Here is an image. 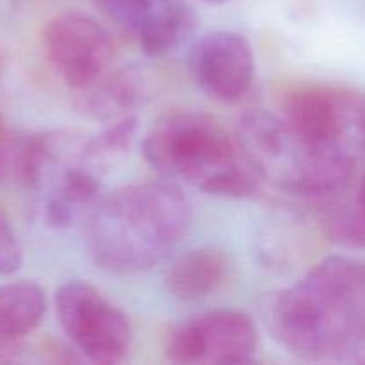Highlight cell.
Wrapping results in <instances>:
<instances>
[{"mask_svg": "<svg viewBox=\"0 0 365 365\" xmlns=\"http://www.w3.org/2000/svg\"><path fill=\"white\" fill-rule=\"evenodd\" d=\"M262 314L274 341L298 359L356 364L365 349V262L328 257L267 296Z\"/></svg>", "mask_w": 365, "mask_h": 365, "instance_id": "1", "label": "cell"}, {"mask_svg": "<svg viewBox=\"0 0 365 365\" xmlns=\"http://www.w3.org/2000/svg\"><path fill=\"white\" fill-rule=\"evenodd\" d=\"M191 203L171 182H139L100 196L84 220L96 266L134 274L164 262L191 227Z\"/></svg>", "mask_w": 365, "mask_h": 365, "instance_id": "2", "label": "cell"}, {"mask_svg": "<svg viewBox=\"0 0 365 365\" xmlns=\"http://www.w3.org/2000/svg\"><path fill=\"white\" fill-rule=\"evenodd\" d=\"M150 166L220 198L246 200L260 191V177L241 155L237 141L210 114L171 110L153 121L143 141Z\"/></svg>", "mask_w": 365, "mask_h": 365, "instance_id": "3", "label": "cell"}, {"mask_svg": "<svg viewBox=\"0 0 365 365\" xmlns=\"http://www.w3.org/2000/svg\"><path fill=\"white\" fill-rule=\"evenodd\" d=\"M241 155L260 180L302 196H327L344 191L355 164L314 145L282 114L253 110L235 130Z\"/></svg>", "mask_w": 365, "mask_h": 365, "instance_id": "4", "label": "cell"}, {"mask_svg": "<svg viewBox=\"0 0 365 365\" xmlns=\"http://www.w3.org/2000/svg\"><path fill=\"white\" fill-rule=\"evenodd\" d=\"M282 116L314 145L356 166L365 160V93L309 86L287 96Z\"/></svg>", "mask_w": 365, "mask_h": 365, "instance_id": "5", "label": "cell"}, {"mask_svg": "<svg viewBox=\"0 0 365 365\" xmlns=\"http://www.w3.org/2000/svg\"><path fill=\"white\" fill-rule=\"evenodd\" d=\"M56 312L75 348L95 364L123 362L132 342L127 316L86 282H68L56 294Z\"/></svg>", "mask_w": 365, "mask_h": 365, "instance_id": "6", "label": "cell"}, {"mask_svg": "<svg viewBox=\"0 0 365 365\" xmlns=\"http://www.w3.org/2000/svg\"><path fill=\"white\" fill-rule=\"evenodd\" d=\"M259 331L241 310H214L175 327L166 356L180 365H241L255 362Z\"/></svg>", "mask_w": 365, "mask_h": 365, "instance_id": "7", "label": "cell"}, {"mask_svg": "<svg viewBox=\"0 0 365 365\" xmlns=\"http://www.w3.org/2000/svg\"><path fill=\"white\" fill-rule=\"evenodd\" d=\"M43 50L56 73L71 91H77L110 70L114 46L102 24L89 14L71 11L46 24Z\"/></svg>", "mask_w": 365, "mask_h": 365, "instance_id": "8", "label": "cell"}, {"mask_svg": "<svg viewBox=\"0 0 365 365\" xmlns=\"http://www.w3.org/2000/svg\"><path fill=\"white\" fill-rule=\"evenodd\" d=\"M192 78L203 93L223 103L239 102L255 77V56L245 36L216 31L202 36L189 56Z\"/></svg>", "mask_w": 365, "mask_h": 365, "instance_id": "9", "label": "cell"}, {"mask_svg": "<svg viewBox=\"0 0 365 365\" xmlns=\"http://www.w3.org/2000/svg\"><path fill=\"white\" fill-rule=\"evenodd\" d=\"M118 27L135 36L148 56H163L192 32L196 14L187 0H93Z\"/></svg>", "mask_w": 365, "mask_h": 365, "instance_id": "10", "label": "cell"}, {"mask_svg": "<svg viewBox=\"0 0 365 365\" xmlns=\"http://www.w3.org/2000/svg\"><path fill=\"white\" fill-rule=\"evenodd\" d=\"M75 106L93 120L110 121L132 116L146 96V78L138 68L107 70L96 81L73 91Z\"/></svg>", "mask_w": 365, "mask_h": 365, "instance_id": "11", "label": "cell"}, {"mask_svg": "<svg viewBox=\"0 0 365 365\" xmlns=\"http://www.w3.org/2000/svg\"><path fill=\"white\" fill-rule=\"evenodd\" d=\"M230 255L216 246H203L178 257L166 271V289L180 302H198L225 287L232 277Z\"/></svg>", "mask_w": 365, "mask_h": 365, "instance_id": "12", "label": "cell"}, {"mask_svg": "<svg viewBox=\"0 0 365 365\" xmlns=\"http://www.w3.org/2000/svg\"><path fill=\"white\" fill-rule=\"evenodd\" d=\"M46 310L43 289L32 282L0 285V344L16 342L31 334Z\"/></svg>", "mask_w": 365, "mask_h": 365, "instance_id": "13", "label": "cell"}, {"mask_svg": "<svg viewBox=\"0 0 365 365\" xmlns=\"http://www.w3.org/2000/svg\"><path fill=\"white\" fill-rule=\"evenodd\" d=\"M138 132V118L132 116L110 121L102 132L86 138L82 163L86 170L102 178L120 166L130 153Z\"/></svg>", "mask_w": 365, "mask_h": 365, "instance_id": "14", "label": "cell"}, {"mask_svg": "<svg viewBox=\"0 0 365 365\" xmlns=\"http://www.w3.org/2000/svg\"><path fill=\"white\" fill-rule=\"evenodd\" d=\"M323 225L330 241L346 248H365V203L359 196L337 203Z\"/></svg>", "mask_w": 365, "mask_h": 365, "instance_id": "15", "label": "cell"}, {"mask_svg": "<svg viewBox=\"0 0 365 365\" xmlns=\"http://www.w3.org/2000/svg\"><path fill=\"white\" fill-rule=\"evenodd\" d=\"M24 262L21 245L13 225L0 209V274L16 273Z\"/></svg>", "mask_w": 365, "mask_h": 365, "instance_id": "16", "label": "cell"}, {"mask_svg": "<svg viewBox=\"0 0 365 365\" xmlns=\"http://www.w3.org/2000/svg\"><path fill=\"white\" fill-rule=\"evenodd\" d=\"M356 196H359V198L365 203V177H364V180L360 182V187H359V192H356Z\"/></svg>", "mask_w": 365, "mask_h": 365, "instance_id": "17", "label": "cell"}, {"mask_svg": "<svg viewBox=\"0 0 365 365\" xmlns=\"http://www.w3.org/2000/svg\"><path fill=\"white\" fill-rule=\"evenodd\" d=\"M207 4H216V6H221V4H228L232 2V0H205Z\"/></svg>", "mask_w": 365, "mask_h": 365, "instance_id": "18", "label": "cell"}, {"mask_svg": "<svg viewBox=\"0 0 365 365\" xmlns=\"http://www.w3.org/2000/svg\"><path fill=\"white\" fill-rule=\"evenodd\" d=\"M6 134V130H4V121H2V116H0V135Z\"/></svg>", "mask_w": 365, "mask_h": 365, "instance_id": "19", "label": "cell"}, {"mask_svg": "<svg viewBox=\"0 0 365 365\" xmlns=\"http://www.w3.org/2000/svg\"><path fill=\"white\" fill-rule=\"evenodd\" d=\"M0 75H2V59H0Z\"/></svg>", "mask_w": 365, "mask_h": 365, "instance_id": "20", "label": "cell"}]
</instances>
